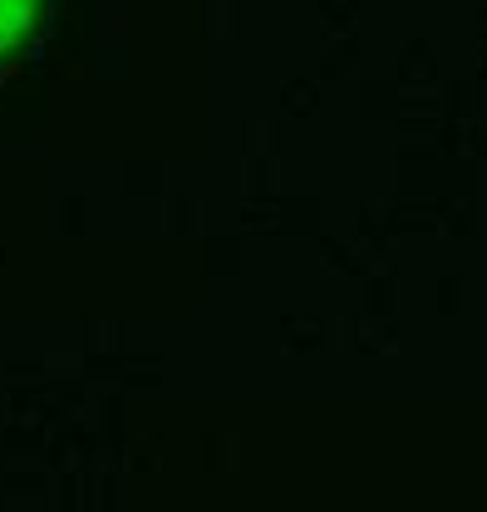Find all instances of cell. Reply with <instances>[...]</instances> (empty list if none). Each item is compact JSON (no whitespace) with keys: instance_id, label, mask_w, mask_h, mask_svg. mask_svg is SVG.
<instances>
[{"instance_id":"cell-1","label":"cell","mask_w":487,"mask_h":512,"mask_svg":"<svg viewBox=\"0 0 487 512\" xmlns=\"http://www.w3.org/2000/svg\"><path fill=\"white\" fill-rule=\"evenodd\" d=\"M40 10H45V0H0V60L35 30Z\"/></svg>"}]
</instances>
